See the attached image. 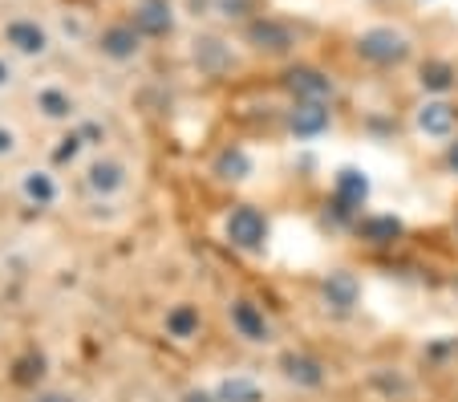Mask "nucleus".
<instances>
[{
	"instance_id": "nucleus-8",
	"label": "nucleus",
	"mask_w": 458,
	"mask_h": 402,
	"mask_svg": "<svg viewBox=\"0 0 458 402\" xmlns=\"http://www.w3.org/2000/svg\"><path fill=\"white\" fill-rule=\"evenodd\" d=\"M418 126H422L426 134H450V126H454V106H446V102L422 106V114H418Z\"/></svg>"
},
{
	"instance_id": "nucleus-26",
	"label": "nucleus",
	"mask_w": 458,
	"mask_h": 402,
	"mask_svg": "<svg viewBox=\"0 0 458 402\" xmlns=\"http://www.w3.org/2000/svg\"><path fill=\"white\" fill-rule=\"evenodd\" d=\"M187 402H211V398H208V394H195V390H191V394H187Z\"/></svg>"
},
{
	"instance_id": "nucleus-15",
	"label": "nucleus",
	"mask_w": 458,
	"mask_h": 402,
	"mask_svg": "<svg viewBox=\"0 0 458 402\" xmlns=\"http://www.w3.org/2000/svg\"><path fill=\"white\" fill-rule=\"evenodd\" d=\"M337 192L345 203H361L365 195H369V179L361 175V171H341L337 175Z\"/></svg>"
},
{
	"instance_id": "nucleus-16",
	"label": "nucleus",
	"mask_w": 458,
	"mask_h": 402,
	"mask_svg": "<svg viewBox=\"0 0 458 402\" xmlns=\"http://www.w3.org/2000/svg\"><path fill=\"white\" fill-rule=\"evenodd\" d=\"M166 329H171L174 338H191V333L199 329V309H191V305L171 309V317H166Z\"/></svg>"
},
{
	"instance_id": "nucleus-7",
	"label": "nucleus",
	"mask_w": 458,
	"mask_h": 402,
	"mask_svg": "<svg viewBox=\"0 0 458 402\" xmlns=\"http://www.w3.org/2000/svg\"><path fill=\"white\" fill-rule=\"evenodd\" d=\"M251 45H259V49H272V53H284L288 45H293V37H288V29L272 25V21H256V25L248 29Z\"/></svg>"
},
{
	"instance_id": "nucleus-20",
	"label": "nucleus",
	"mask_w": 458,
	"mask_h": 402,
	"mask_svg": "<svg viewBox=\"0 0 458 402\" xmlns=\"http://www.w3.org/2000/svg\"><path fill=\"white\" fill-rule=\"evenodd\" d=\"M422 86H426V90H446V86H450V65L430 62V65L422 70Z\"/></svg>"
},
{
	"instance_id": "nucleus-1",
	"label": "nucleus",
	"mask_w": 458,
	"mask_h": 402,
	"mask_svg": "<svg viewBox=\"0 0 458 402\" xmlns=\"http://www.w3.org/2000/svg\"><path fill=\"white\" fill-rule=\"evenodd\" d=\"M357 49H361V57H369V62H377V65H398L410 53V45H406V37L394 33V29H369V33H361Z\"/></svg>"
},
{
	"instance_id": "nucleus-21",
	"label": "nucleus",
	"mask_w": 458,
	"mask_h": 402,
	"mask_svg": "<svg viewBox=\"0 0 458 402\" xmlns=\"http://www.w3.org/2000/svg\"><path fill=\"white\" fill-rule=\"evenodd\" d=\"M41 106H45V114H49V118H65V114H70V102H65V94H57V90H45Z\"/></svg>"
},
{
	"instance_id": "nucleus-27",
	"label": "nucleus",
	"mask_w": 458,
	"mask_h": 402,
	"mask_svg": "<svg viewBox=\"0 0 458 402\" xmlns=\"http://www.w3.org/2000/svg\"><path fill=\"white\" fill-rule=\"evenodd\" d=\"M450 163H454V171H458V147H454V150H450Z\"/></svg>"
},
{
	"instance_id": "nucleus-24",
	"label": "nucleus",
	"mask_w": 458,
	"mask_h": 402,
	"mask_svg": "<svg viewBox=\"0 0 458 402\" xmlns=\"http://www.w3.org/2000/svg\"><path fill=\"white\" fill-rule=\"evenodd\" d=\"M9 150H13V134L0 131V155H9Z\"/></svg>"
},
{
	"instance_id": "nucleus-19",
	"label": "nucleus",
	"mask_w": 458,
	"mask_h": 402,
	"mask_svg": "<svg viewBox=\"0 0 458 402\" xmlns=\"http://www.w3.org/2000/svg\"><path fill=\"white\" fill-rule=\"evenodd\" d=\"M25 195L37 203H49L53 195H57V187H53L49 175H41V171H33V175H25Z\"/></svg>"
},
{
	"instance_id": "nucleus-18",
	"label": "nucleus",
	"mask_w": 458,
	"mask_h": 402,
	"mask_svg": "<svg viewBox=\"0 0 458 402\" xmlns=\"http://www.w3.org/2000/svg\"><path fill=\"white\" fill-rule=\"evenodd\" d=\"M216 171L224 179H243L251 171V163H248V155H243V150H224V155H219V163H216Z\"/></svg>"
},
{
	"instance_id": "nucleus-14",
	"label": "nucleus",
	"mask_w": 458,
	"mask_h": 402,
	"mask_svg": "<svg viewBox=\"0 0 458 402\" xmlns=\"http://www.w3.org/2000/svg\"><path fill=\"white\" fill-rule=\"evenodd\" d=\"M361 232H365V240H377V244H386V240L402 236V219H394V216H373V219H365V224H361Z\"/></svg>"
},
{
	"instance_id": "nucleus-3",
	"label": "nucleus",
	"mask_w": 458,
	"mask_h": 402,
	"mask_svg": "<svg viewBox=\"0 0 458 402\" xmlns=\"http://www.w3.org/2000/svg\"><path fill=\"white\" fill-rule=\"evenodd\" d=\"M288 90H293L296 98H309V102H320V98H329V78L317 70H309V65H301V70L288 73Z\"/></svg>"
},
{
	"instance_id": "nucleus-25",
	"label": "nucleus",
	"mask_w": 458,
	"mask_h": 402,
	"mask_svg": "<svg viewBox=\"0 0 458 402\" xmlns=\"http://www.w3.org/2000/svg\"><path fill=\"white\" fill-rule=\"evenodd\" d=\"M9 78H13V73H9V65L0 62V86H9Z\"/></svg>"
},
{
	"instance_id": "nucleus-9",
	"label": "nucleus",
	"mask_w": 458,
	"mask_h": 402,
	"mask_svg": "<svg viewBox=\"0 0 458 402\" xmlns=\"http://www.w3.org/2000/svg\"><path fill=\"white\" fill-rule=\"evenodd\" d=\"M325 301L337 305V309L357 305V280L349 277V272H333V277L325 280Z\"/></svg>"
},
{
	"instance_id": "nucleus-11",
	"label": "nucleus",
	"mask_w": 458,
	"mask_h": 402,
	"mask_svg": "<svg viewBox=\"0 0 458 402\" xmlns=\"http://www.w3.org/2000/svg\"><path fill=\"white\" fill-rule=\"evenodd\" d=\"M284 374L293 378V382H301V386H320V382H325V370H320V362L296 358V354H288V358H284Z\"/></svg>"
},
{
	"instance_id": "nucleus-22",
	"label": "nucleus",
	"mask_w": 458,
	"mask_h": 402,
	"mask_svg": "<svg viewBox=\"0 0 458 402\" xmlns=\"http://www.w3.org/2000/svg\"><path fill=\"white\" fill-rule=\"evenodd\" d=\"M41 366H45L41 358H25L17 366V382H33V378H41Z\"/></svg>"
},
{
	"instance_id": "nucleus-6",
	"label": "nucleus",
	"mask_w": 458,
	"mask_h": 402,
	"mask_svg": "<svg viewBox=\"0 0 458 402\" xmlns=\"http://www.w3.org/2000/svg\"><path fill=\"white\" fill-rule=\"evenodd\" d=\"M4 37H9V45H17L21 53H41L45 45V29H37L33 21H13L9 29H4Z\"/></svg>"
},
{
	"instance_id": "nucleus-13",
	"label": "nucleus",
	"mask_w": 458,
	"mask_h": 402,
	"mask_svg": "<svg viewBox=\"0 0 458 402\" xmlns=\"http://www.w3.org/2000/svg\"><path fill=\"white\" fill-rule=\"evenodd\" d=\"M216 402H259V386L251 378H227V382H219Z\"/></svg>"
},
{
	"instance_id": "nucleus-10",
	"label": "nucleus",
	"mask_w": 458,
	"mask_h": 402,
	"mask_svg": "<svg viewBox=\"0 0 458 402\" xmlns=\"http://www.w3.org/2000/svg\"><path fill=\"white\" fill-rule=\"evenodd\" d=\"M102 49L110 53V57H134V49H139V33L126 25L118 29H106L102 33Z\"/></svg>"
},
{
	"instance_id": "nucleus-2",
	"label": "nucleus",
	"mask_w": 458,
	"mask_h": 402,
	"mask_svg": "<svg viewBox=\"0 0 458 402\" xmlns=\"http://www.w3.org/2000/svg\"><path fill=\"white\" fill-rule=\"evenodd\" d=\"M227 240L240 248H259L268 240V224H264V216L256 208H235L227 216Z\"/></svg>"
},
{
	"instance_id": "nucleus-5",
	"label": "nucleus",
	"mask_w": 458,
	"mask_h": 402,
	"mask_svg": "<svg viewBox=\"0 0 458 402\" xmlns=\"http://www.w3.org/2000/svg\"><path fill=\"white\" fill-rule=\"evenodd\" d=\"M134 25L142 29V33H166L171 29V4L166 0H147L139 13H134Z\"/></svg>"
},
{
	"instance_id": "nucleus-12",
	"label": "nucleus",
	"mask_w": 458,
	"mask_h": 402,
	"mask_svg": "<svg viewBox=\"0 0 458 402\" xmlns=\"http://www.w3.org/2000/svg\"><path fill=\"white\" fill-rule=\"evenodd\" d=\"M232 321L240 325V333H243V338H251V341H264V338H268V325H264V317H259L256 309L248 305V301H240V305L232 309Z\"/></svg>"
},
{
	"instance_id": "nucleus-17",
	"label": "nucleus",
	"mask_w": 458,
	"mask_h": 402,
	"mask_svg": "<svg viewBox=\"0 0 458 402\" xmlns=\"http://www.w3.org/2000/svg\"><path fill=\"white\" fill-rule=\"evenodd\" d=\"M89 187H94V192H118L122 187V167L118 163H98L94 171H89Z\"/></svg>"
},
{
	"instance_id": "nucleus-28",
	"label": "nucleus",
	"mask_w": 458,
	"mask_h": 402,
	"mask_svg": "<svg viewBox=\"0 0 458 402\" xmlns=\"http://www.w3.org/2000/svg\"><path fill=\"white\" fill-rule=\"evenodd\" d=\"M45 402H65V398H57V394H53V398H45Z\"/></svg>"
},
{
	"instance_id": "nucleus-4",
	"label": "nucleus",
	"mask_w": 458,
	"mask_h": 402,
	"mask_svg": "<svg viewBox=\"0 0 458 402\" xmlns=\"http://www.w3.org/2000/svg\"><path fill=\"white\" fill-rule=\"evenodd\" d=\"M329 126V110L320 102H304V106H296V114H293V131L301 134V139H312V134H320Z\"/></svg>"
},
{
	"instance_id": "nucleus-23",
	"label": "nucleus",
	"mask_w": 458,
	"mask_h": 402,
	"mask_svg": "<svg viewBox=\"0 0 458 402\" xmlns=\"http://www.w3.org/2000/svg\"><path fill=\"white\" fill-rule=\"evenodd\" d=\"M78 147H81L78 139H65V147H57V163H65V158H73V155H78Z\"/></svg>"
}]
</instances>
